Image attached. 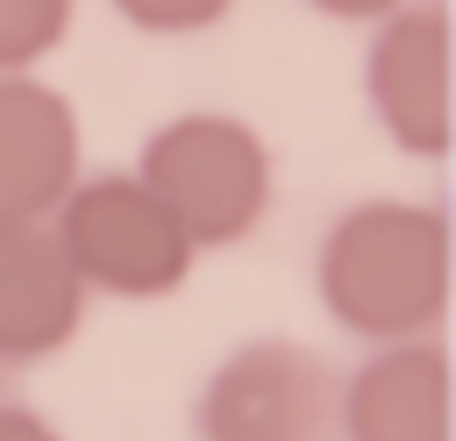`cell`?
Returning a JSON list of instances; mask_svg holds the SVG:
<instances>
[{
	"label": "cell",
	"mask_w": 456,
	"mask_h": 441,
	"mask_svg": "<svg viewBox=\"0 0 456 441\" xmlns=\"http://www.w3.org/2000/svg\"><path fill=\"white\" fill-rule=\"evenodd\" d=\"M0 441H64L43 413H28V405H14V398H0Z\"/></svg>",
	"instance_id": "8fae6325"
},
{
	"label": "cell",
	"mask_w": 456,
	"mask_h": 441,
	"mask_svg": "<svg viewBox=\"0 0 456 441\" xmlns=\"http://www.w3.org/2000/svg\"><path fill=\"white\" fill-rule=\"evenodd\" d=\"M314 14H335V21H385V14H399L406 0H306Z\"/></svg>",
	"instance_id": "7c38bea8"
},
{
	"label": "cell",
	"mask_w": 456,
	"mask_h": 441,
	"mask_svg": "<svg viewBox=\"0 0 456 441\" xmlns=\"http://www.w3.org/2000/svg\"><path fill=\"white\" fill-rule=\"evenodd\" d=\"M78 0H0V78H28L71 28Z\"/></svg>",
	"instance_id": "9c48e42d"
},
{
	"label": "cell",
	"mask_w": 456,
	"mask_h": 441,
	"mask_svg": "<svg viewBox=\"0 0 456 441\" xmlns=\"http://www.w3.org/2000/svg\"><path fill=\"white\" fill-rule=\"evenodd\" d=\"M135 178L157 192V206L178 220V235L207 256L242 242L264 213H271V142L242 121V114H171L142 156Z\"/></svg>",
	"instance_id": "7a4b0ae2"
},
{
	"label": "cell",
	"mask_w": 456,
	"mask_h": 441,
	"mask_svg": "<svg viewBox=\"0 0 456 441\" xmlns=\"http://www.w3.org/2000/svg\"><path fill=\"white\" fill-rule=\"evenodd\" d=\"M50 228L71 270L86 277V292H107V299H164L200 263V249L178 235V220L157 206V192L135 171L78 178L71 199L50 213Z\"/></svg>",
	"instance_id": "3957f363"
},
{
	"label": "cell",
	"mask_w": 456,
	"mask_h": 441,
	"mask_svg": "<svg viewBox=\"0 0 456 441\" xmlns=\"http://www.w3.org/2000/svg\"><path fill=\"white\" fill-rule=\"evenodd\" d=\"M314 285L328 320L370 349L435 341L456 299V213L428 199H356L328 220Z\"/></svg>",
	"instance_id": "6da1fadb"
},
{
	"label": "cell",
	"mask_w": 456,
	"mask_h": 441,
	"mask_svg": "<svg viewBox=\"0 0 456 441\" xmlns=\"http://www.w3.org/2000/svg\"><path fill=\"white\" fill-rule=\"evenodd\" d=\"M86 299L93 292L50 220L0 228V370L57 356L86 327Z\"/></svg>",
	"instance_id": "ba28073f"
},
{
	"label": "cell",
	"mask_w": 456,
	"mask_h": 441,
	"mask_svg": "<svg viewBox=\"0 0 456 441\" xmlns=\"http://www.w3.org/2000/svg\"><path fill=\"white\" fill-rule=\"evenodd\" d=\"M200 441H342V377L328 356H314L292 334H264L228 349L200 398H192Z\"/></svg>",
	"instance_id": "277c9868"
},
{
	"label": "cell",
	"mask_w": 456,
	"mask_h": 441,
	"mask_svg": "<svg viewBox=\"0 0 456 441\" xmlns=\"http://www.w3.org/2000/svg\"><path fill=\"white\" fill-rule=\"evenodd\" d=\"M78 185V107L28 78H0V228L50 220Z\"/></svg>",
	"instance_id": "52a82bcc"
},
{
	"label": "cell",
	"mask_w": 456,
	"mask_h": 441,
	"mask_svg": "<svg viewBox=\"0 0 456 441\" xmlns=\"http://www.w3.org/2000/svg\"><path fill=\"white\" fill-rule=\"evenodd\" d=\"M342 441H456V356L442 341L370 349L342 377Z\"/></svg>",
	"instance_id": "8992f818"
},
{
	"label": "cell",
	"mask_w": 456,
	"mask_h": 441,
	"mask_svg": "<svg viewBox=\"0 0 456 441\" xmlns=\"http://www.w3.org/2000/svg\"><path fill=\"white\" fill-rule=\"evenodd\" d=\"M363 100L392 149L420 164L456 156V14L449 0H420L378 21L363 57Z\"/></svg>",
	"instance_id": "5b68a950"
},
{
	"label": "cell",
	"mask_w": 456,
	"mask_h": 441,
	"mask_svg": "<svg viewBox=\"0 0 456 441\" xmlns=\"http://www.w3.org/2000/svg\"><path fill=\"white\" fill-rule=\"evenodd\" d=\"M235 0H114V14L142 36H200L228 14Z\"/></svg>",
	"instance_id": "30bf717a"
}]
</instances>
